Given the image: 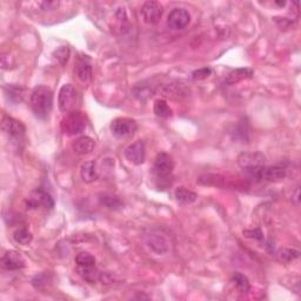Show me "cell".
<instances>
[{"mask_svg": "<svg viewBox=\"0 0 301 301\" xmlns=\"http://www.w3.org/2000/svg\"><path fill=\"white\" fill-rule=\"evenodd\" d=\"M29 106L38 119H47L53 107V92L51 88L42 85L37 86L29 98Z\"/></svg>", "mask_w": 301, "mask_h": 301, "instance_id": "1", "label": "cell"}, {"mask_svg": "<svg viewBox=\"0 0 301 301\" xmlns=\"http://www.w3.org/2000/svg\"><path fill=\"white\" fill-rule=\"evenodd\" d=\"M251 177L257 180L269 181V183H278L286 178V170L280 166H258L250 170H245Z\"/></svg>", "mask_w": 301, "mask_h": 301, "instance_id": "2", "label": "cell"}, {"mask_svg": "<svg viewBox=\"0 0 301 301\" xmlns=\"http://www.w3.org/2000/svg\"><path fill=\"white\" fill-rule=\"evenodd\" d=\"M61 131L67 135H77L85 131L86 118L80 111H72L66 113L60 122Z\"/></svg>", "mask_w": 301, "mask_h": 301, "instance_id": "3", "label": "cell"}, {"mask_svg": "<svg viewBox=\"0 0 301 301\" xmlns=\"http://www.w3.org/2000/svg\"><path fill=\"white\" fill-rule=\"evenodd\" d=\"M79 101V94L75 87L71 84H66L62 86L59 91L58 105L61 112L68 113V112L75 111Z\"/></svg>", "mask_w": 301, "mask_h": 301, "instance_id": "4", "label": "cell"}, {"mask_svg": "<svg viewBox=\"0 0 301 301\" xmlns=\"http://www.w3.org/2000/svg\"><path fill=\"white\" fill-rule=\"evenodd\" d=\"M137 130L138 124L131 118H117L111 122L112 133L118 138L131 137Z\"/></svg>", "mask_w": 301, "mask_h": 301, "instance_id": "5", "label": "cell"}, {"mask_svg": "<svg viewBox=\"0 0 301 301\" xmlns=\"http://www.w3.org/2000/svg\"><path fill=\"white\" fill-rule=\"evenodd\" d=\"M25 203L28 210H37L40 207L51 210L54 206V200H53L51 194L44 190H40V188L33 191L27 199L25 200Z\"/></svg>", "mask_w": 301, "mask_h": 301, "instance_id": "6", "label": "cell"}, {"mask_svg": "<svg viewBox=\"0 0 301 301\" xmlns=\"http://www.w3.org/2000/svg\"><path fill=\"white\" fill-rule=\"evenodd\" d=\"M174 168V164L172 158L167 153H159L154 160L153 173L159 179L167 178L172 173Z\"/></svg>", "mask_w": 301, "mask_h": 301, "instance_id": "7", "label": "cell"}, {"mask_svg": "<svg viewBox=\"0 0 301 301\" xmlns=\"http://www.w3.org/2000/svg\"><path fill=\"white\" fill-rule=\"evenodd\" d=\"M1 130L9 138L16 139L21 138L25 134L26 128L22 122L9 117V115H4L1 120Z\"/></svg>", "mask_w": 301, "mask_h": 301, "instance_id": "8", "label": "cell"}, {"mask_svg": "<svg viewBox=\"0 0 301 301\" xmlns=\"http://www.w3.org/2000/svg\"><path fill=\"white\" fill-rule=\"evenodd\" d=\"M163 6L157 1H146L141 7V15H143L144 20L151 25L158 24L163 15Z\"/></svg>", "mask_w": 301, "mask_h": 301, "instance_id": "9", "label": "cell"}, {"mask_svg": "<svg viewBox=\"0 0 301 301\" xmlns=\"http://www.w3.org/2000/svg\"><path fill=\"white\" fill-rule=\"evenodd\" d=\"M191 14L185 8H174L168 14L167 24L172 29H183L190 24Z\"/></svg>", "mask_w": 301, "mask_h": 301, "instance_id": "10", "label": "cell"}, {"mask_svg": "<svg viewBox=\"0 0 301 301\" xmlns=\"http://www.w3.org/2000/svg\"><path fill=\"white\" fill-rule=\"evenodd\" d=\"M125 157L130 163L134 165L144 164L145 159H146V147H145L144 141L138 140L131 144L125 150Z\"/></svg>", "mask_w": 301, "mask_h": 301, "instance_id": "11", "label": "cell"}, {"mask_svg": "<svg viewBox=\"0 0 301 301\" xmlns=\"http://www.w3.org/2000/svg\"><path fill=\"white\" fill-rule=\"evenodd\" d=\"M265 155L260 152H244L238 157V164L240 165L244 170H250L258 166L265 165Z\"/></svg>", "mask_w": 301, "mask_h": 301, "instance_id": "12", "label": "cell"}, {"mask_svg": "<svg viewBox=\"0 0 301 301\" xmlns=\"http://www.w3.org/2000/svg\"><path fill=\"white\" fill-rule=\"evenodd\" d=\"M1 266L7 271L21 270L25 267V260L15 251H7L1 258Z\"/></svg>", "mask_w": 301, "mask_h": 301, "instance_id": "13", "label": "cell"}, {"mask_svg": "<svg viewBox=\"0 0 301 301\" xmlns=\"http://www.w3.org/2000/svg\"><path fill=\"white\" fill-rule=\"evenodd\" d=\"M147 246L157 254H164L168 251V244L165 238L159 233H151L146 239Z\"/></svg>", "mask_w": 301, "mask_h": 301, "instance_id": "14", "label": "cell"}, {"mask_svg": "<svg viewBox=\"0 0 301 301\" xmlns=\"http://www.w3.org/2000/svg\"><path fill=\"white\" fill-rule=\"evenodd\" d=\"M74 73L77 75L79 80L82 82H87L92 79V67L88 59H79L77 65H75Z\"/></svg>", "mask_w": 301, "mask_h": 301, "instance_id": "15", "label": "cell"}, {"mask_svg": "<svg viewBox=\"0 0 301 301\" xmlns=\"http://www.w3.org/2000/svg\"><path fill=\"white\" fill-rule=\"evenodd\" d=\"M80 175L81 179L84 180L86 184L94 183L99 177L97 164H95L94 161H85L80 167Z\"/></svg>", "mask_w": 301, "mask_h": 301, "instance_id": "16", "label": "cell"}, {"mask_svg": "<svg viewBox=\"0 0 301 301\" xmlns=\"http://www.w3.org/2000/svg\"><path fill=\"white\" fill-rule=\"evenodd\" d=\"M94 145H95L94 140L92 138H90V137H80L74 141L73 145H72V147H73L75 153L85 155V154L91 153V152L93 151Z\"/></svg>", "mask_w": 301, "mask_h": 301, "instance_id": "17", "label": "cell"}, {"mask_svg": "<svg viewBox=\"0 0 301 301\" xmlns=\"http://www.w3.org/2000/svg\"><path fill=\"white\" fill-rule=\"evenodd\" d=\"M25 95V90L21 86L16 85H7L5 87V97L9 102H12L13 105L19 104L22 101Z\"/></svg>", "mask_w": 301, "mask_h": 301, "instance_id": "18", "label": "cell"}, {"mask_svg": "<svg viewBox=\"0 0 301 301\" xmlns=\"http://www.w3.org/2000/svg\"><path fill=\"white\" fill-rule=\"evenodd\" d=\"M78 273L88 284H94L100 279V272L95 267V265L93 266H78Z\"/></svg>", "mask_w": 301, "mask_h": 301, "instance_id": "19", "label": "cell"}, {"mask_svg": "<svg viewBox=\"0 0 301 301\" xmlns=\"http://www.w3.org/2000/svg\"><path fill=\"white\" fill-rule=\"evenodd\" d=\"M253 69L251 68H237L234 71L231 72L226 78V84L227 85H234L238 82L245 80V79H249L253 75Z\"/></svg>", "mask_w": 301, "mask_h": 301, "instance_id": "20", "label": "cell"}, {"mask_svg": "<svg viewBox=\"0 0 301 301\" xmlns=\"http://www.w3.org/2000/svg\"><path fill=\"white\" fill-rule=\"evenodd\" d=\"M174 197L178 203L181 205H190L198 199L197 193H194L191 190H187L186 187L177 188L174 192Z\"/></svg>", "mask_w": 301, "mask_h": 301, "instance_id": "21", "label": "cell"}, {"mask_svg": "<svg viewBox=\"0 0 301 301\" xmlns=\"http://www.w3.org/2000/svg\"><path fill=\"white\" fill-rule=\"evenodd\" d=\"M160 92L166 97L171 98H183L187 95V91L180 84H167L160 88Z\"/></svg>", "mask_w": 301, "mask_h": 301, "instance_id": "22", "label": "cell"}, {"mask_svg": "<svg viewBox=\"0 0 301 301\" xmlns=\"http://www.w3.org/2000/svg\"><path fill=\"white\" fill-rule=\"evenodd\" d=\"M154 87L150 84H145V82H141V84H137L134 86L133 91H132V93L137 99L141 101L147 100L148 98H151L152 95L154 94Z\"/></svg>", "mask_w": 301, "mask_h": 301, "instance_id": "23", "label": "cell"}, {"mask_svg": "<svg viewBox=\"0 0 301 301\" xmlns=\"http://www.w3.org/2000/svg\"><path fill=\"white\" fill-rule=\"evenodd\" d=\"M99 201H100L102 206H105L106 208H110V210H119V208H121L122 205H124L118 197L110 193L100 194V196H99Z\"/></svg>", "mask_w": 301, "mask_h": 301, "instance_id": "24", "label": "cell"}, {"mask_svg": "<svg viewBox=\"0 0 301 301\" xmlns=\"http://www.w3.org/2000/svg\"><path fill=\"white\" fill-rule=\"evenodd\" d=\"M198 183L200 185H207V186L223 187L225 186L226 179L219 174H204L198 179Z\"/></svg>", "mask_w": 301, "mask_h": 301, "instance_id": "25", "label": "cell"}, {"mask_svg": "<svg viewBox=\"0 0 301 301\" xmlns=\"http://www.w3.org/2000/svg\"><path fill=\"white\" fill-rule=\"evenodd\" d=\"M233 283L236 285L237 290L239 291L240 293H247L251 290V284L249 278L246 276H244L243 273L240 272H236L233 274Z\"/></svg>", "mask_w": 301, "mask_h": 301, "instance_id": "26", "label": "cell"}, {"mask_svg": "<svg viewBox=\"0 0 301 301\" xmlns=\"http://www.w3.org/2000/svg\"><path fill=\"white\" fill-rule=\"evenodd\" d=\"M154 113L155 115H158L159 118H163V119H167L172 117V110L171 107L168 106V104L163 99H159L154 102Z\"/></svg>", "mask_w": 301, "mask_h": 301, "instance_id": "27", "label": "cell"}, {"mask_svg": "<svg viewBox=\"0 0 301 301\" xmlns=\"http://www.w3.org/2000/svg\"><path fill=\"white\" fill-rule=\"evenodd\" d=\"M13 239L16 244L19 245H28L31 243L33 239L32 233L29 232L28 230H26V228H19V230H16L14 234H13Z\"/></svg>", "mask_w": 301, "mask_h": 301, "instance_id": "28", "label": "cell"}, {"mask_svg": "<svg viewBox=\"0 0 301 301\" xmlns=\"http://www.w3.org/2000/svg\"><path fill=\"white\" fill-rule=\"evenodd\" d=\"M69 54H71V51H69V48L67 47V46H61V47L55 49L54 53H53L54 58L57 59L58 62L61 66H65L66 64H67V61L69 59Z\"/></svg>", "mask_w": 301, "mask_h": 301, "instance_id": "29", "label": "cell"}, {"mask_svg": "<svg viewBox=\"0 0 301 301\" xmlns=\"http://www.w3.org/2000/svg\"><path fill=\"white\" fill-rule=\"evenodd\" d=\"M75 263L78 266H93L95 265V258L88 252H80L75 257Z\"/></svg>", "mask_w": 301, "mask_h": 301, "instance_id": "30", "label": "cell"}, {"mask_svg": "<svg viewBox=\"0 0 301 301\" xmlns=\"http://www.w3.org/2000/svg\"><path fill=\"white\" fill-rule=\"evenodd\" d=\"M280 258V260L286 261V263H290V261L296 260L298 257H299V252L296 250H291V249H283L280 250L279 254H278Z\"/></svg>", "mask_w": 301, "mask_h": 301, "instance_id": "31", "label": "cell"}, {"mask_svg": "<svg viewBox=\"0 0 301 301\" xmlns=\"http://www.w3.org/2000/svg\"><path fill=\"white\" fill-rule=\"evenodd\" d=\"M211 73H212V69L210 67L199 68L192 73V78H193L194 80H203V79H206L210 77Z\"/></svg>", "mask_w": 301, "mask_h": 301, "instance_id": "32", "label": "cell"}, {"mask_svg": "<svg viewBox=\"0 0 301 301\" xmlns=\"http://www.w3.org/2000/svg\"><path fill=\"white\" fill-rule=\"evenodd\" d=\"M244 236L247 238H252V239L256 240H263L264 234L261 232V230L257 228V230H246L244 231Z\"/></svg>", "mask_w": 301, "mask_h": 301, "instance_id": "33", "label": "cell"}, {"mask_svg": "<svg viewBox=\"0 0 301 301\" xmlns=\"http://www.w3.org/2000/svg\"><path fill=\"white\" fill-rule=\"evenodd\" d=\"M40 6L44 11H52V9H57L59 6V1H44L41 2Z\"/></svg>", "mask_w": 301, "mask_h": 301, "instance_id": "34", "label": "cell"}, {"mask_svg": "<svg viewBox=\"0 0 301 301\" xmlns=\"http://www.w3.org/2000/svg\"><path fill=\"white\" fill-rule=\"evenodd\" d=\"M299 193H300V191H299V188H298V190L296 191V196H294V200H296V204H299Z\"/></svg>", "mask_w": 301, "mask_h": 301, "instance_id": "35", "label": "cell"}, {"mask_svg": "<svg viewBox=\"0 0 301 301\" xmlns=\"http://www.w3.org/2000/svg\"><path fill=\"white\" fill-rule=\"evenodd\" d=\"M276 4L279 5V6H285L286 5V1H277Z\"/></svg>", "mask_w": 301, "mask_h": 301, "instance_id": "36", "label": "cell"}]
</instances>
